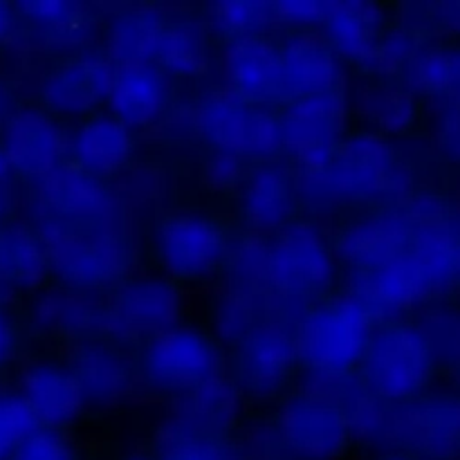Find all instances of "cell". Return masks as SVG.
<instances>
[{
  "label": "cell",
  "instance_id": "obj_1",
  "mask_svg": "<svg viewBox=\"0 0 460 460\" xmlns=\"http://www.w3.org/2000/svg\"><path fill=\"white\" fill-rule=\"evenodd\" d=\"M373 335V314L355 296L314 305L296 322L295 358L314 373L346 376L362 364Z\"/></svg>",
  "mask_w": 460,
  "mask_h": 460
},
{
  "label": "cell",
  "instance_id": "obj_2",
  "mask_svg": "<svg viewBox=\"0 0 460 460\" xmlns=\"http://www.w3.org/2000/svg\"><path fill=\"white\" fill-rule=\"evenodd\" d=\"M364 389L386 404L418 398L434 376L436 359L416 326L385 323L373 328L362 359Z\"/></svg>",
  "mask_w": 460,
  "mask_h": 460
},
{
  "label": "cell",
  "instance_id": "obj_3",
  "mask_svg": "<svg viewBox=\"0 0 460 460\" xmlns=\"http://www.w3.org/2000/svg\"><path fill=\"white\" fill-rule=\"evenodd\" d=\"M272 436V460H340L350 445L340 404L305 391L283 400Z\"/></svg>",
  "mask_w": 460,
  "mask_h": 460
},
{
  "label": "cell",
  "instance_id": "obj_4",
  "mask_svg": "<svg viewBox=\"0 0 460 460\" xmlns=\"http://www.w3.org/2000/svg\"><path fill=\"white\" fill-rule=\"evenodd\" d=\"M317 200L328 196L331 200H373L389 196L402 184L404 175L389 144L380 135L362 133L337 144L331 162L317 173Z\"/></svg>",
  "mask_w": 460,
  "mask_h": 460
},
{
  "label": "cell",
  "instance_id": "obj_5",
  "mask_svg": "<svg viewBox=\"0 0 460 460\" xmlns=\"http://www.w3.org/2000/svg\"><path fill=\"white\" fill-rule=\"evenodd\" d=\"M139 368L153 389L187 398L218 380L220 350L209 335L175 323L148 337Z\"/></svg>",
  "mask_w": 460,
  "mask_h": 460
},
{
  "label": "cell",
  "instance_id": "obj_6",
  "mask_svg": "<svg viewBox=\"0 0 460 460\" xmlns=\"http://www.w3.org/2000/svg\"><path fill=\"white\" fill-rule=\"evenodd\" d=\"M377 445L386 447L385 452H407L420 460H456V395L429 394L407 402L386 404L385 425Z\"/></svg>",
  "mask_w": 460,
  "mask_h": 460
},
{
  "label": "cell",
  "instance_id": "obj_7",
  "mask_svg": "<svg viewBox=\"0 0 460 460\" xmlns=\"http://www.w3.org/2000/svg\"><path fill=\"white\" fill-rule=\"evenodd\" d=\"M43 225L72 234H115V202L102 180L76 162L40 175Z\"/></svg>",
  "mask_w": 460,
  "mask_h": 460
},
{
  "label": "cell",
  "instance_id": "obj_8",
  "mask_svg": "<svg viewBox=\"0 0 460 460\" xmlns=\"http://www.w3.org/2000/svg\"><path fill=\"white\" fill-rule=\"evenodd\" d=\"M48 270L76 292L106 290L121 281L126 254L117 234H72L57 227L40 229Z\"/></svg>",
  "mask_w": 460,
  "mask_h": 460
},
{
  "label": "cell",
  "instance_id": "obj_9",
  "mask_svg": "<svg viewBox=\"0 0 460 460\" xmlns=\"http://www.w3.org/2000/svg\"><path fill=\"white\" fill-rule=\"evenodd\" d=\"M335 254L323 234L308 223H292L268 241V281L272 295L304 296L331 283Z\"/></svg>",
  "mask_w": 460,
  "mask_h": 460
},
{
  "label": "cell",
  "instance_id": "obj_10",
  "mask_svg": "<svg viewBox=\"0 0 460 460\" xmlns=\"http://www.w3.org/2000/svg\"><path fill=\"white\" fill-rule=\"evenodd\" d=\"M198 124L207 139L229 155H270L281 146L277 117L227 88L198 106Z\"/></svg>",
  "mask_w": 460,
  "mask_h": 460
},
{
  "label": "cell",
  "instance_id": "obj_11",
  "mask_svg": "<svg viewBox=\"0 0 460 460\" xmlns=\"http://www.w3.org/2000/svg\"><path fill=\"white\" fill-rule=\"evenodd\" d=\"M279 137L308 173L331 162L344 128V97L340 90L296 97L279 117Z\"/></svg>",
  "mask_w": 460,
  "mask_h": 460
},
{
  "label": "cell",
  "instance_id": "obj_12",
  "mask_svg": "<svg viewBox=\"0 0 460 460\" xmlns=\"http://www.w3.org/2000/svg\"><path fill=\"white\" fill-rule=\"evenodd\" d=\"M162 265L173 277H200L227 252V234L211 216L175 211L160 223L155 234Z\"/></svg>",
  "mask_w": 460,
  "mask_h": 460
},
{
  "label": "cell",
  "instance_id": "obj_13",
  "mask_svg": "<svg viewBox=\"0 0 460 460\" xmlns=\"http://www.w3.org/2000/svg\"><path fill=\"white\" fill-rule=\"evenodd\" d=\"M220 70H223L227 90L247 102L286 93L281 45L256 31L229 39L220 54Z\"/></svg>",
  "mask_w": 460,
  "mask_h": 460
},
{
  "label": "cell",
  "instance_id": "obj_14",
  "mask_svg": "<svg viewBox=\"0 0 460 460\" xmlns=\"http://www.w3.org/2000/svg\"><path fill=\"white\" fill-rule=\"evenodd\" d=\"M180 295L164 279H137L117 288L106 305L108 328L124 335H155L175 326Z\"/></svg>",
  "mask_w": 460,
  "mask_h": 460
},
{
  "label": "cell",
  "instance_id": "obj_15",
  "mask_svg": "<svg viewBox=\"0 0 460 460\" xmlns=\"http://www.w3.org/2000/svg\"><path fill=\"white\" fill-rule=\"evenodd\" d=\"M292 332L295 331H288L279 317L268 319L238 340L236 376L243 389L268 395L283 385L296 359Z\"/></svg>",
  "mask_w": 460,
  "mask_h": 460
},
{
  "label": "cell",
  "instance_id": "obj_16",
  "mask_svg": "<svg viewBox=\"0 0 460 460\" xmlns=\"http://www.w3.org/2000/svg\"><path fill=\"white\" fill-rule=\"evenodd\" d=\"M3 148L13 169L45 175L63 162L67 139L49 111L21 108L9 117Z\"/></svg>",
  "mask_w": 460,
  "mask_h": 460
},
{
  "label": "cell",
  "instance_id": "obj_17",
  "mask_svg": "<svg viewBox=\"0 0 460 460\" xmlns=\"http://www.w3.org/2000/svg\"><path fill=\"white\" fill-rule=\"evenodd\" d=\"M283 85L296 97L323 94L340 90V61L335 48L323 34L301 30L281 45Z\"/></svg>",
  "mask_w": 460,
  "mask_h": 460
},
{
  "label": "cell",
  "instance_id": "obj_18",
  "mask_svg": "<svg viewBox=\"0 0 460 460\" xmlns=\"http://www.w3.org/2000/svg\"><path fill=\"white\" fill-rule=\"evenodd\" d=\"M21 395L39 422L49 429H61L84 413V394L67 367L52 362L27 364L21 373Z\"/></svg>",
  "mask_w": 460,
  "mask_h": 460
},
{
  "label": "cell",
  "instance_id": "obj_19",
  "mask_svg": "<svg viewBox=\"0 0 460 460\" xmlns=\"http://www.w3.org/2000/svg\"><path fill=\"white\" fill-rule=\"evenodd\" d=\"M112 70L115 67L106 58H66L45 75V103L52 111L66 112V115H81V112L93 111L108 94Z\"/></svg>",
  "mask_w": 460,
  "mask_h": 460
},
{
  "label": "cell",
  "instance_id": "obj_20",
  "mask_svg": "<svg viewBox=\"0 0 460 460\" xmlns=\"http://www.w3.org/2000/svg\"><path fill=\"white\" fill-rule=\"evenodd\" d=\"M112 115L124 124H148L164 108L166 85L148 63H121L112 70L106 94Z\"/></svg>",
  "mask_w": 460,
  "mask_h": 460
},
{
  "label": "cell",
  "instance_id": "obj_21",
  "mask_svg": "<svg viewBox=\"0 0 460 460\" xmlns=\"http://www.w3.org/2000/svg\"><path fill=\"white\" fill-rule=\"evenodd\" d=\"M70 371L79 382L84 402L94 407L115 402L130 386L128 362L102 341H84L72 355Z\"/></svg>",
  "mask_w": 460,
  "mask_h": 460
},
{
  "label": "cell",
  "instance_id": "obj_22",
  "mask_svg": "<svg viewBox=\"0 0 460 460\" xmlns=\"http://www.w3.org/2000/svg\"><path fill=\"white\" fill-rule=\"evenodd\" d=\"M72 148L76 153V164L88 169L90 173H115L130 160L133 135L128 124H124L119 117L103 112L81 124L72 139Z\"/></svg>",
  "mask_w": 460,
  "mask_h": 460
},
{
  "label": "cell",
  "instance_id": "obj_23",
  "mask_svg": "<svg viewBox=\"0 0 460 460\" xmlns=\"http://www.w3.org/2000/svg\"><path fill=\"white\" fill-rule=\"evenodd\" d=\"M295 207V189L286 171L261 166L245 180L243 211L256 234H277L286 227Z\"/></svg>",
  "mask_w": 460,
  "mask_h": 460
},
{
  "label": "cell",
  "instance_id": "obj_24",
  "mask_svg": "<svg viewBox=\"0 0 460 460\" xmlns=\"http://www.w3.org/2000/svg\"><path fill=\"white\" fill-rule=\"evenodd\" d=\"M380 18V7L371 3H326L323 12L331 45L355 58L371 57Z\"/></svg>",
  "mask_w": 460,
  "mask_h": 460
},
{
  "label": "cell",
  "instance_id": "obj_25",
  "mask_svg": "<svg viewBox=\"0 0 460 460\" xmlns=\"http://www.w3.org/2000/svg\"><path fill=\"white\" fill-rule=\"evenodd\" d=\"M88 292L70 288L45 292L39 299V319L43 326L66 332H90L108 328L106 305L88 299Z\"/></svg>",
  "mask_w": 460,
  "mask_h": 460
},
{
  "label": "cell",
  "instance_id": "obj_26",
  "mask_svg": "<svg viewBox=\"0 0 460 460\" xmlns=\"http://www.w3.org/2000/svg\"><path fill=\"white\" fill-rule=\"evenodd\" d=\"M151 460H243L223 434L193 429L171 422L157 434Z\"/></svg>",
  "mask_w": 460,
  "mask_h": 460
},
{
  "label": "cell",
  "instance_id": "obj_27",
  "mask_svg": "<svg viewBox=\"0 0 460 460\" xmlns=\"http://www.w3.org/2000/svg\"><path fill=\"white\" fill-rule=\"evenodd\" d=\"M409 81L416 90L429 94L454 93L458 84V54L454 48L436 45L413 54L407 63Z\"/></svg>",
  "mask_w": 460,
  "mask_h": 460
},
{
  "label": "cell",
  "instance_id": "obj_28",
  "mask_svg": "<svg viewBox=\"0 0 460 460\" xmlns=\"http://www.w3.org/2000/svg\"><path fill=\"white\" fill-rule=\"evenodd\" d=\"M0 272L13 281L39 283L48 272V259L40 238L30 236L21 229L0 236Z\"/></svg>",
  "mask_w": 460,
  "mask_h": 460
},
{
  "label": "cell",
  "instance_id": "obj_29",
  "mask_svg": "<svg viewBox=\"0 0 460 460\" xmlns=\"http://www.w3.org/2000/svg\"><path fill=\"white\" fill-rule=\"evenodd\" d=\"M362 111L368 119L380 124L382 128L400 130L407 128L416 112V102L411 93L395 85H373L367 88L362 99Z\"/></svg>",
  "mask_w": 460,
  "mask_h": 460
},
{
  "label": "cell",
  "instance_id": "obj_30",
  "mask_svg": "<svg viewBox=\"0 0 460 460\" xmlns=\"http://www.w3.org/2000/svg\"><path fill=\"white\" fill-rule=\"evenodd\" d=\"M157 58L169 63L175 70H200L202 63H205L202 31L196 25H184V22L164 25V31L160 36V45H157Z\"/></svg>",
  "mask_w": 460,
  "mask_h": 460
},
{
  "label": "cell",
  "instance_id": "obj_31",
  "mask_svg": "<svg viewBox=\"0 0 460 460\" xmlns=\"http://www.w3.org/2000/svg\"><path fill=\"white\" fill-rule=\"evenodd\" d=\"M39 427L43 425L21 395H0V460Z\"/></svg>",
  "mask_w": 460,
  "mask_h": 460
},
{
  "label": "cell",
  "instance_id": "obj_32",
  "mask_svg": "<svg viewBox=\"0 0 460 460\" xmlns=\"http://www.w3.org/2000/svg\"><path fill=\"white\" fill-rule=\"evenodd\" d=\"M214 22L234 36L254 34L256 27L274 18L272 4L261 3H218L211 7Z\"/></svg>",
  "mask_w": 460,
  "mask_h": 460
},
{
  "label": "cell",
  "instance_id": "obj_33",
  "mask_svg": "<svg viewBox=\"0 0 460 460\" xmlns=\"http://www.w3.org/2000/svg\"><path fill=\"white\" fill-rule=\"evenodd\" d=\"M4 460H76V454L61 431L39 427L22 438Z\"/></svg>",
  "mask_w": 460,
  "mask_h": 460
},
{
  "label": "cell",
  "instance_id": "obj_34",
  "mask_svg": "<svg viewBox=\"0 0 460 460\" xmlns=\"http://www.w3.org/2000/svg\"><path fill=\"white\" fill-rule=\"evenodd\" d=\"M274 16H283L288 21H323L326 3H279L272 4Z\"/></svg>",
  "mask_w": 460,
  "mask_h": 460
},
{
  "label": "cell",
  "instance_id": "obj_35",
  "mask_svg": "<svg viewBox=\"0 0 460 460\" xmlns=\"http://www.w3.org/2000/svg\"><path fill=\"white\" fill-rule=\"evenodd\" d=\"M16 344H18L16 326H13L12 319L0 314V364H4L9 358H12V353L16 350Z\"/></svg>",
  "mask_w": 460,
  "mask_h": 460
},
{
  "label": "cell",
  "instance_id": "obj_36",
  "mask_svg": "<svg viewBox=\"0 0 460 460\" xmlns=\"http://www.w3.org/2000/svg\"><path fill=\"white\" fill-rule=\"evenodd\" d=\"M13 22H16V18H13V9L9 7V4L0 3V39L7 36L9 31L13 30Z\"/></svg>",
  "mask_w": 460,
  "mask_h": 460
},
{
  "label": "cell",
  "instance_id": "obj_37",
  "mask_svg": "<svg viewBox=\"0 0 460 460\" xmlns=\"http://www.w3.org/2000/svg\"><path fill=\"white\" fill-rule=\"evenodd\" d=\"M373 460H420V458L407 452H385V454H377Z\"/></svg>",
  "mask_w": 460,
  "mask_h": 460
},
{
  "label": "cell",
  "instance_id": "obj_38",
  "mask_svg": "<svg viewBox=\"0 0 460 460\" xmlns=\"http://www.w3.org/2000/svg\"><path fill=\"white\" fill-rule=\"evenodd\" d=\"M13 166H12V162H9V157H7V153H4V148H3V144H0V180H4L9 175V171H12Z\"/></svg>",
  "mask_w": 460,
  "mask_h": 460
},
{
  "label": "cell",
  "instance_id": "obj_39",
  "mask_svg": "<svg viewBox=\"0 0 460 460\" xmlns=\"http://www.w3.org/2000/svg\"><path fill=\"white\" fill-rule=\"evenodd\" d=\"M124 460H151L148 456H128V458H124Z\"/></svg>",
  "mask_w": 460,
  "mask_h": 460
}]
</instances>
